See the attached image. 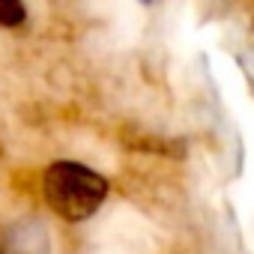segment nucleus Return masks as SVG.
Masks as SVG:
<instances>
[{
  "mask_svg": "<svg viewBox=\"0 0 254 254\" xmlns=\"http://www.w3.org/2000/svg\"><path fill=\"white\" fill-rule=\"evenodd\" d=\"M108 194H111V183L84 162H72V159L51 162L42 174L45 206L69 224H81L93 218L108 200Z\"/></svg>",
  "mask_w": 254,
  "mask_h": 254,
  "instance_id": "nucleus-1",
  "label": "nucleus"
},
{
  "mask_svg": "<svg viewBox=\"0 0 254 254\" xmlns=\"http://www.w3.org/2000/svg\"><path fill=\"white\" fill-rule=\"evenodd\" d=\"M48 233L42 224L27 221V224H15L12 227V239L6 242V254H48Z\"/></svg>",
  "mask_w": 254,
  "mask_h": 254,
  "instance_id": "nucleus-2",
  "label": "nucleus"
},
{
  "mask_svg": "<svg viewBox=\"0 0 254 254\" xmlns=\"http://www.w3.org/2000/svg\"><path fill=\"white\" fill-rule=\"evenodd\" d=\"M27 21V9L18 0H0V27H21Z\"/></svg>",
  "mask_w": 254,
  "mask_h": 254,
  "instance_id": "nucleus-3",
  "label": "nucleus"
}]
</instances>
